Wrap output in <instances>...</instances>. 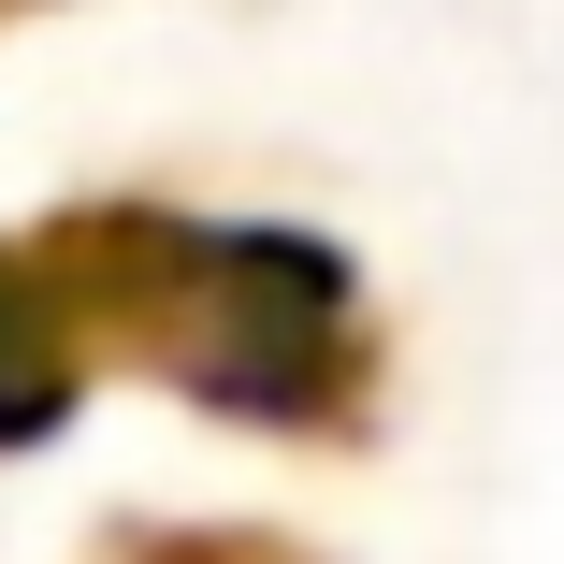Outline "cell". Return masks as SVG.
Returning <instances> with one entry per match:
<instances>
[{"mask_svg": "<svg viewBox=\"0 0 564 564\" xmlns=\"http://www.w3.org/2000/svg\"><path fill=\"white\" fill-rule=\"evenodd\" d=\"M73 318L188 377L232 420H333L348 405V261L304 232H203V217H73L44 247Z\"/></svg>", "mask_w": 564, "mask_h": 564, "instance_id": "1", "label": "cell"}, {"mask_svg": "<svg viewBox=\"0 0 564 564\" xmlns=\"http://www.w3.org/2000/svg\"><path fill=\"white\" fill-rule=\"evenodd\" d=\"M73 362H87V318H73L58 261L0 247V448H44L73 420Z\"/></svg>", "mask_w": 564, "mask_h": 564, "instance_id": "2", "label": "cell"}]
</instances>
